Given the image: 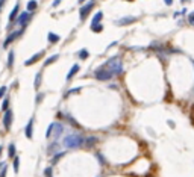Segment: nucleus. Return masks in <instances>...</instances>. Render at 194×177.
I'll use <instances>...</instances> for the list:
<instances>
[{
  "label": "nucleus",
  "mask_w": 194,
  "mask_h": 177,
  "mask_svg": "<svg viewBox=\"0 0 194 177\" xmlns=\"http://www.w3.org/2000/svg\"><path fill=\"white\" fill-rule=\"evenodd\" d=\"M84 141H85V136H82L80 133H70V135L64 138L62 144L67 148H79L84 145Z\"/></svg>",
  "instance_id": "nucleus-1"
},
{
  "label": "nucleus",
  "mask_w": 194,
  "mask_h": 177,
  "mask_svg": "<svg viewBox=\"0 0 194 177\" xmlns=\"http://www.w3.org/2000/svg\"><path fill=\"white\" fill-rule=\"evenodd\" d=\"M62 132H64V126L61 123H52L46 132V138H53L55 141H58V138L62 135Z\"/></svg>",
  "instance_id": "nucleus-2"
},
{
  "label": "nucleus",
  "mask_w": 194,
  "mask_h": 177,
  "mask_svg": "<svg viewBox=\"0 0 194 177\" xmlns=\"http://www.w3.org/2000/svg\"><path fill=\"white\" fill-rule=\"evenodd\" d=\"M103 67H106L108 70H111V71L114 73V76H118V74L123 73V64H121V61L118 58H111Z\"/></svg>",
  "instance_id": "nucleus-3"
},
{
  "label": "nucleus",
  "mask_w": 194,
  "mask_h": 177,
  "mask_svg": "<svg viewBox=\"0 0 194 177\" xmlns=\"http://www.w3.org/2000/svg\"><path fill=\"white\" fill-rule=\"evenodd\" d=\"M94 76L97 80H111L112 77H114V73L111 71V70H108L106 67H100L99 70H96V73H94Z\"/></svg>",
  "instance_id": "nucleus-4"
},
{
  "label": "nucleus",
  "mask_w": 194,
  "mask_h": 177,
  "mask_svg": "<svg viewBox=\"0 0 194 177\" xmlns=\"http://www.w3.org/2000/svg\"><path fill=\"white\" fill-rule=\"evenodd\" d=\"M30 14L32 12H29V11H26V12H21L17 18H15V24L17 26H28V23H29V20H30Z\"/></svg>",
  "instance_id": "nucleus-5"
},
{
  "label": "nucleus",
  "mask_w": 194,
  "mask_h": 177,
  "mask_svg": "<svg viewBox=\"0 0 194 177\" xmlns=\"http://www.w3.org/2000/svg\"><path fill=\"white\" fill-rule=\"evenodd\" d=\"M12 120H14V114H12V111H11V109H8L6 112H5V115H3V126H5V130H6V132L11 130Z\"/></svg>",
  "instance_id": "nucleus-6"
},
{
  "label": "nucleus",
  "mask_w": 194,
  "mask_h": 177,
  "mask_svg": "<svg viewBox=\"0 0 194 177\" xmlns=\"http://www.w3.org/2000/svg\"><path fill=\"white\" fill-rule=\"evenodd\" d=\"M93 8H94V2H90V3L85 5V6L80 8V11H79V17H80V20L84 21L85 18H87L88 15H90V11L93 9Z\"/></svg>",
  "instance_id": "nucleus-7"
},
{
  "label": "nucleus",
  "mask_w": 194,
  "mask_h": 177,
  "mask_svg": "<svg viewBox=\"0 0 194 177\" xmlns=\"http://www.w3.org/2000/svg\"><path fill=\"white\" fill-rule=\"evenodd\" d=\"M34 118H30L29 123H28V126L24 127V135L28 139H32V136H34Z\"/></svg>",
  "instance_id": "nucleus-8"
},
{
  "label": "nucleus",
  "mask_w": 194,
  "mask_h": 177,
  "mask_svg": "<svg viewBox=\"0 0 194 177\" xmlns=\"http://www.w3.org/2000/svg\"><path fill=\"white\" fill-rule=\"evenodd\" d=\"M21 34H23V29H21V30H17V32H12V34H11V35L8 36V38H6V41H5V44H3V46H5V47H8V46L11 44V42L17 40Z\"/></svg>",
  "instance_id": "nucleus-9"
},
{
  "label": "nucleus",
  "mask_w": 194,
  "mask_h": 177,
  "mask_svg": "<svg viewBox=\"0 0 194 177\" xmlns=\"http://www.w3.org/2000/svg\"><path fill=\"white\" fill-rule=\"evenodd\" d=\"M137 21V17H125V18H120V20H117L115 23L118 26H127V24H133Z\"/></svg>",
  "instance_id": "nucleus-10"
},
{
  "label": "nucleus",
  "mask_w": 194,
  "mask_h": 177,
  "mask_svg": "<svg viewBox=\"0 0 194 177\" xmlns=\"http://www.w3.org/2000/svg\"><path fill=\"white\" fill-rule=\"evenodd\" d=\"M97 136H88V138H85V141H84V145L82 147H85V148H91V147H94L96 144H97Z\"/></svg>",
  "instance_id": "nucleus-11"
},
{
  "label": "nucleus",
  "mask_w": 194,
  "mask_h": 177,
  "mask_svg": "<svg viewBox=\"0 0 194 177\" xmlns=\"http://www.w3.org/2000/svg\"><path fill=\"white\" fill-rule=\"evenodd\" d=\"M42 56H44V52H40V53H36V55H34L32 58H29L28 61L24 62V65H28V67H29V65H34V64H35L36 61H40V59H41Z\"/></svg>",
  "instance_id": "nucleus-12"
},
{
  "label": "nucleus",
  "mask_w": 194,
  "mask_h": 177,
  "mask_svg": "<svg viewBox=\"0 0 194 177\" xmlns=\"http://www.w3.org/2000/svg\"><path fill=\"white\" fill-rule=\"evenodd\" d=\"M47 40H49V42H52V44H56V42L61 41V36L56 35V34H53V32H49V34H47Z\"/></svg>",
  "instance_id": "nucleus-13"
},
{
  "label": "nucleus",
  "mask_w": 194,
  "mask_h": 177,
  "mask_svg": "<svg viewBox=\"0 0 194 177\" xmlns=\"http://www.w3.org/2000/svg\"><path fill=\"white\" fill-rule=\"evenodd\" d=\"M18 11H20V5L17 3L14 6V9L11 11V14H9V21H15V18H17V15H18Z\"/></svg>",
  "instance_id": "nucleus-14"
},
{
  "label": "nucleus",
  "mask_w": 194,
  "mask_h": 177,
  "mask_svg": "<svg viewBox=\"0 0 194 177\" xmlns=\"http://www.w3.org/2000/svg\"><path fill=\"white\" fill-rule=\"evenodd\" d=\"M77 71H79V65H77V64H74V65H73L71 68H70L68 74H67V80H71V77H73Z\"/></svg>",
  "instance_id": "nucleus-15"
},
{
  "label": "nucleus",
  "mask_w": 194,
  "mask_h": 177,
  "mask_svg": "<svg viewBox=\"0 0 194 177\" xmlns=\"http://www.w3.org/2000/svg\"><path fill=\"white\" fill-rule=\"evenodd\" d=\"M15 152H17V148H15V144L11 142L9 145H8V156H9V159L15 158Z\"/></svg>",
  "instance_id": "nucleus-16"
},
{
  "label": "nucleus",
  "mask_w": 194,
  "mask_h": 177,
  "mask_svg": "<svg viewBox=\"0 0 194 177\" xmlns=\"http://www.w3.org/2000/svg\"><path fill=\"white\" fill-rule=\"evenodd\" d=\"M102 18H103V14H102V12H97V14L94 15L93 21H91V26H94V24H99L100 21H102Z\"/></svg>",
  "instance_id": "nucleus-17"
},
{
  "label": "nucleus",
  "mask_w": 194,
  "mask_h": 177,
  "mask_svg": "<svg viewBox=\"0 0 194 177\" xmlns=\"http://www.w3.org/2000/svg\"><path fill=\"white\" fill-rule=\"evenodd\" d=\"M41 79H42V74H41V73H36V76H35V82H34L35 89H38V88L41 86Z\"/></svg>",
  "instance_id": "nucleus-18"
},
{
  "label": "nucleus",
  "mask_w": 194,
  "mask_h": 177,
  "mask_svg": "<svg viewBox=\"0 0 194 177\" xmlns=\"http://www.w3.org/2000/svg\"><path fill=\"white\" fill-rule=\"evenodd\" d=\"M36 8H38V3H36V0H30V2L28 3V11H29V12H34Z\"/></svg>",
  "instance_id": "nucleus-19"
},
{
  "label": "nucleus",
  "mask_w": 194,
  "mask_h": 177,
  "mask_svg": "<svg viewBox=\"0 0 194 177\" xmlns=\"http://www.w3.org/2000/svg\"><path fill=\"white\" fill-rule=\"evenodd\" d=\"M14 58H15V53L12 50V52H9V56H8V67L9 68L14 67Z\"/></svg>",
  "instance_id": "nucleus-20"
},
{
  "label": "nucleus",
  "mask_w": 194,
  "mask_h": 177,
  "mask_svg": "<svg viewBox=\"0 0 194 177\" xmlns=\"http://www.w3.org/2000/svg\"><path fill=\"white\" fill-rule=\"evenodd\" d=\"M58 58H59L58 55H53V56H50V58H49V59H47V61L44 62V65L47 67V65H50V64H53V62H56V61H58Z\"/></svg>",
  "instance_id": "nucleus-21"
},
{
  "label": "nucleus",
  "mask_w": 194,
  "mask_h": 177,
  "mask_svg": "<svg viewBox=\"0 0 194 177\" xmlns=\"http://www.w3.org/2000/svg\"><path fill=\"white\" fill-rule=\"evenodd\" d=\"M64 154H65V152H58V153H56V156H55V158L52 159V164L55 165V164L58 162L59 159H61V158H64Z\"/></svg>",
  "instance_id": "nucleus-22"
},
{
  "label": "nucleus",
  "mask_w": 194,
  "mask_h": 177,
  "mask_svg": "<svg viewBox=\"0 0 194 177\" xmlns=\"http://www.w3.org/2000/svg\"><path fill=\"white\" fill-rule=\"evenodd\" d=\"M18 170H20V158L15 156L14 158V171H15V173H18Z\"/></svg>",
  "instance_id": "nucleus-23"
},
{
  "label": "nucleus",
  "mask_w": 194,
  "mask_h": 177,
  "mask_svg": "<svg viewBox=\"0 0 194 177\" xmlns=\"http://www.w3.org/2000/svg\"><path fill=\"white\" fill-rule=\"evenodd\" d=\"M8 109H9V99L6 97V99L3 100V103H2V111H5V112H6Z\"/></svg>",
  "instance_id": "nucleus-24"
},
{
  "label": "nucleus",
  "mask_w": 194,
  "mask_h": 177,
  "mask_svg": "<svg viewBox=\"0 0 194 177\" xmlns=\"http://www.w3.org/2000/svg\"><path fill=\"white\" fill-rule=\"evenodd\" d=\"M91 30H93V32H102V30H103V26H102L100 23L94 24V26H91Z\"/></svg>",
  "instance_id": "nucleus-25"
},
{
  "label": "nucleus",
  "mask_w": 194,
  "mask_h": 177,
  "mask_svg": "<svg viewBox=\"0 0 194 177\" xmlns=\"http://www.w3.org/2000/svg\"><path fill=\"white\" fill-rule=\"evenodd\" d=\"M88 55H90L88 50H85V49H82V50L79 52V58H80V59H87V58H88Z\"/></svg>",
  "instance_id": "nucleus-26"
},
{
  "label": "nucleus",
  "mask_w": 194,
  "mask_h": 177,
  "mask_svg": "<svg viewBox=\"0 0 194 177\" xmlns=\"http://www.w3.org/2000/svg\"><path fill=\"white\" fill-rule=\"evenodd\" d=\"M79 91H80V88H74V89H70L68 93L65 94V97H68V95H71V94H77Z\"/></svg>",
  "instance_id": "nucleus-27"
},
{
  "label": "nucleus",
  "mask_w": 194,
  "mask_h": 177,
  "mask_svg": "<svg viewBox=\"0 0 194 177\" xmlns=\"http://www.w3.org/2000/svg\"><path fill=\"white\" fill-rule=\"evenodd\" d=\"M188 23L194 26V12H191L190 15H188Z\"/></svg>",
  "instance_id": "nucleus-28"
},
{
  "label": "nucleus",
  "mask_w": 194,
  "mask_h": 177,
  "mask_svg": "<svg viewBox=\"0 0 194 177\" xmlns=\"http://www.w3.org/2000/svg\"><path fill=\"white\" fill-rule=\"evenodd\" d=\"M44 174H46V177H52V167L46 168V170H44Z\"/></svg>",
  "instance_id": "nucleus-29"
},
{
  "label": "nucleus",
  "mask_w": 194,
  "mask_h": 177,
  "mask_svg": "<svg viewBox=\"0 0 194 177\" xmlns=\"http://www.w3.org/2000/svg\"><path fill=\"white\" fill-rule=\"evenodd\" d=\"M6 171H8V165H5L2 168V173H0V177H6Z\"/></svg>",
  "instance_id": "nucleus-30"
},
{
  "label": "nucleus",
  "mask_w": 194,
  "mask_h": 177,
  "mask_svg": "<svg viewBox=\"0 0 194 177\" xmlns=\"http://www.w3.org/2000/svg\"><path fill=\"white\" fill-rule=\"evenodd\" d=\"M42 99H44V94H42V93H41V94H38V97H36V100H35V101H36V105H40L41 101H42Z\"/></svg>",
  "instance_id": "nucleus-31"
},
{
  "label": "nucleus",
  "mask_w": 194,
  "mask_h": 177,
  "mask_svg": "<svg viewBox=\"0 0 194 177\" xmlns=\"http://www.w3.org/2000/svg\"><path fill=\"white\" fill-rule=\"evenodd\" d=\"M5 94H6V86H2L0 88V99L5 97Z\"/></svg>",
  "instance_id": "nucleus-32"
},
{
  "label": "nucleus",
  "mask_w": 194,
  "mask_h": 177,
  "mask_svg": "<svg viewBox=\"0 0 194 177\" xmlns=\"http://www.w3.org/2000/svg\"><path fill=\"white\" fill-rule=\"evenodd\" d=\"M96 156H97V159H99V160H100V164H102V165H105V159H103V156H102V154H100V153H97V154H96Z\"/></svg>",
  "instance_id": "nucleus-33"
},
{
  "label": "nucleus",
  "mask_w": 194,
  "mask_h": 177,
  "mask_svg": "<svg viewBox=\"0 0 194 177\" xmlns=\"http://www.w3.org/2000/svg\"><path fill=\"white\" fill-rule=\"evenodd\" d=\"M164 2H165L167 6H171V5H173V0H164Z\"/></svg>",
  "instance_id": "nucleus-34"
},
{
  "label": "nucleus",
  "mask_w": 194,
  "mask_h": 177,
  "mask_svg": "<svg viewBox=\"0 0 194 177\" xmlns=\"http://www.w3.org/2000/svg\"><path fill=\"white\" fill-rule=\"evenodd\" d=\"M5 3H6V0H0V11L3 9V6H5Z\"/></svg>",
  "instance_id": "nucleus-35"
},
{
  "label": "nucleus",
  "mask_w": 194,
  "mask_h": 177,
  "mask_svg": "<svg viewBox=\"0 0 194 177\" xmlns=\"http://www.w3.org/2000/svg\"><path fill=\"white\" fill-rule=\"evenodd\" d=\"M59 3H61V0H55V2H53V6H58Z\"/></svg>",
  "instance_id": "nucleus-36"
},
{
  "label": "nucleus",
  "mask_w": 194,
  "mask_h": 177,
  "mask_svg": "<svg viewBox=\"0 0 194 177\" xmlns=\"http://www.w3.org/2000/svg\"><path fill=\"white\" fill-rule=\"evenodd\" d=\"M5 165H6V164H5V162H0V170H2V168L5 167Z\"/></svg>",
  "instance_id": "nucleus-37"
},
{
  "label": "nucleus",
  "mask_w": 194,
  "mask_h": 177,
  "mask_svg": "<svg viewBox=\"0 0 194 177\" xmlns=\"http://www.w3.org/2000/svg\"><path fill=\"white\" fill-rule=\"evenodd\" d=\"M77 2H79L80 5H82V3H85V0H77Z\"/></svg>",
  "instance_id": "nucleus-38"
},
{
  "label": "nucleus",
  "mask_w": 194,
  "mask_h": 177,
  "mask_svg": "<svg viewBox=\"0 0 194 177\" xmlns=\"http://www.w3.org/2000/svg\"><path fill=\"white\" fill-rule=\"evenodd\" d=\"M2 152H3V147H2V145H0V154H2Z\"/></svg>",
  "instance_id": "nucleus-39"
},
{
  "label": "nucleus",
  "mask_w": 194,
  "mask_h": 177,
  "mask_svg": "<svg viewBox=\"0 0 194 177\" xmlns=\"http://www.w3.org/2000/svg\"><path fill=\"white\" fill-rule=\"evenodd\" d=\"M126 2H133V0H126Z\"/></svg>",
  "instance_id": "nucleus-40"
},
{
  "label": "nucleus",
  "mask_w": 194,
  "mask_h": 177,
  "mask_svg": "<svg viewBox=\"0 0 194 177\" xmlns=\"http://www.w3.org/2000/svg\"><path fill=\"white\" fill-rule=\"evenodd\" d=\"M182 2H184V3H185V2H188V0H182Z\"/></svg>",
  "instance_id": "nucleus-41"
}]
</instances>
